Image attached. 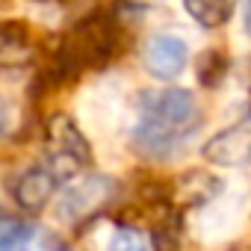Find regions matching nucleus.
<instances>
[{"label":"nucleus","instance_id":"f257e3e1","mask_svg":"<svg viewBox=\"0 0 251 251\" xmlns=\"http://www.w3.org/2000/svg\"><path fill=\"white\" fill-rule=\"evenodd\" d=\"M204 127V112L189 89L160 86L139 95L130 127L133 151L145 160L177 157Z\"/></svg>","mask_w":251,"mask_h":251},{"label":"nucleus","instance_id":"f03ea898","mask_svg":"<svg viewBox=\"0 0 251 251\" xmlns=\"http://www.w3.org/2000/svg\"><path fill=\"white\" fill-rule=\"evenodd\" d=\"M248 207H251V192L248 189H236V186L222 189L213 198H207L204 207L198 210L195 233L204 242H225L242 227V222L248 216Z\"/></svg>","mask_w":251,"mask_h":251},{"label":"nucleus","instance_id":"7ed1b4c3","mask_svg":"<svg viewBox=\"0 0 251 251\" xmlns=\"http://www.w3.org/2000/svg\"><path fill=\"white\" fill-rule=\"evenodd\" d=\"M201 157L222 169H245L251 166V115H242L230 127L210 136L201 148Z\"/></svg>","mask_w":251,"mask_h":251},{"label":"nucleus","instance_id":"20e7f679","mask_svg":"<svg viewBox=\"0 0 251 251\" xmlns=\"http://www.w3.org/2000/svg\"><path fill=\"white\" fill-rule=\"evenodd\" d=\"M142 65L151 77L157 80H177L186 65H189V48L180 36L175 33H157L145 42V50H142Z\"/></svg>","mask_w":251,"mask_h":251},{"label":"nucleus","instance_id":"39448f33","mask_svg":"<svg viewBox=\"0 0 251 251\" xmlns=\"http://www.w3.org/2000/svg\"><path fill=\"white\" fill-rule=\"evenodd\" d=\"M109 177H77L71 180V186L65 189L62 201H59V219L65 222H77L83 216H89L92 210H98L106 198H109Z\"/></svg>","mask_w":251,"mask_h":251},{"label":"nucleus","instance_id":"423d86ee","mask_svg":"<svg viewBox=\"0 0 251 251\" xmlns=\"http://www.w3.org/2000/svg\"><path fill=\"white\" fill-rule=\"evenodd\" d=\"M56 177H59V175H56L50 166H36V169H30L27 175H21V180L15 183L12 195H15V201H18L21 207L39 210V207L48 204V198L53 195Z\"/></svg>","mask_w":251,"mask_h":251},{"label":"nucleus","instance_id":"0eeeda50","mask_svg":"<svg viewBox=\"0 0 251 251\" xmlns=\"http://www.w3.org/2000/svg\"><path fill=\"white\" fill-rule=\"evenodd\" d=\"M183 6L201 27H222L233 15V0H183Z\"/></svg>","mask_w":251,"mask_h":251},{"label":"nucleus","instance_id":"6e6552de","mask_svg":"<svg viewBox=\"0 0 251 251\" xmlns=\"http://www.w3.org/2000/svg\"><path fill=\"white\" fill-rule=\"evenodd\" d=\"M33 239V227L21 219L6 216L0 227V251H24V245Z\"/></svg>","mask_w":251,"mask_h":251},{"label":"nucleus","instance_id":"1a4fd4ad","mask_svg":"<svg viewBox=\"0 0 251 251\" xmlns=\"http://www.w3.org/2000/svg\"><path fill=\"white\" fill-rule=\"evenodd\" d=\"M106 251H151V245H148V239H145L142 230H136V227H118L112 233Z\"/></svg>","mask_w":251,"mask_h":251},{"label":"nucleus","instance_id":"9d476101","mask_svg":"<svg viewBox=\"0 0 251 251\" xmlns=\"http://www.w3.org/2000/svg\"><path fill=\"white\" fill-rule=\"evenodd\" d=\"M242 21H245V33L251 36V0H245V15H242Z\"/></svg>","mask_w":251,"mask_h":251}]
</instances>
